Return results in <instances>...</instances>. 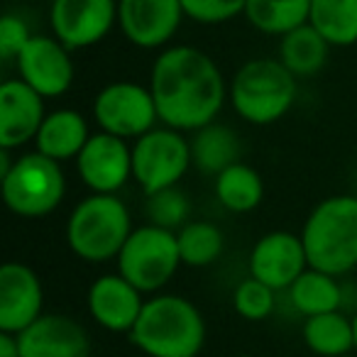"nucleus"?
Wrapping results in <instances>:
<instances>
[{"mask_svg": "<svg viewBox=\"0 0 357 357\" xmlns=\"http://www.w3.org/2000/svg\"><path fill=\"white\" fill-rule=\"evenodd\" d=\"M178 255L186 267H211L223 255L225 238L223 230L211 220H189L176 230Z\"/></svg>", "mask_w": 357, "mask_h": 357, "instance_id": "nucleus-27", "label": "nucleus"}, {"mask_svg": "<svg viewBox=\"0 0 357 357\" xmlns=\"http://www.w3.org/2000/svg\"><path fill=\"white\" fill-rule=\"evenodd\" d=\"M45 308V289L32 267L22 262H6L0 267V331L22 333Z\"/></svg>", "mask_w": 357, "mask_h": 357, "instance_id": "nucleus-15", "label": "nucleus"}, {"mask_svg": "<svg viewBox=\"0 0 357 357\" xmlns=\"http://www.w3.org/2000/svg\"><path fill=\"white\" fill-rule=\"evenodd\" d=\"M0 357H20V342L15 333L0 331Z\"/></svg>", "mask_w": 357, "mask_h": 357, "instance_id": "nucleus-32", "label": "nucleus"}, {"mask_svg": "<svg viewBox=\"0 0 357 357\" xmlns=\"http://www.w3.org/2000/svg\"><path fill=\"white\" fill-rule=\"evenodd\" d=\"M130 340L147 357H199L206 345V318L178 294H154L144 301Z\"/></svg>", "mask_w": 357, "mask_h": 357, "instance_id": "nucleus-2", "label": "nucleus"}, {"mask_svg": "<svg viewBox=\"0 0 357 357\" xmlns=\"http://www.w3.org/2000/svg\"><path fill=\"white\" fill-rule=\"evenodd\" d=\"M144 294L123 274H103L89 287V316L108 333H128L135 328L144 308Z\"/></svg>", "mask_w": 357, "mask_h": 357, "instance_id": "nucleus-16", "label": "nucleus"}, {"mask_svg": "<svg viewBox=\"0 0 357 357\" xmlns=\"http://www.w3.org/2000/svg\"><path fill=\"white\" fill-rule=\"evenodd\" d=\"M308 267L333 277L357 269V196L340 194L313 206L301 228Z\"/></svg>", "mask_w": 357, "mask_h": 357, "instance_id": "nucleus-3", "label": "nucleus"}, {"mask_svg": "<svg viewBox=\"0 0 357 357\" xmlns=\"http://www.w3.org/2000/svg\"><path fill=\"white\" fill-rule=\"evenodd\" d=\"M333 47L316 32L311 25H301L296 30L287 32L279 42V61L291 71L296 79L313 76L326 66L328 54Z\"/></svg>", "mask_w": 357, "mask_h": 357, "instance_id": "nucleus-24", "label": "nucleus"}, {"mask_svg": "<svg viewBox=\"0 0 357 357\" xmlns=\"http://www.w3.org/2000/svg\"><path fill=\"white\" fill-rule=\"evenodd\" d=\"M178 267L181 255L176 233L154 223L135 228L118 255V274L142 294H159V289L172 282Z\"/></svg>", "mask_w": 357, "mask_h": 357, "instance_id": "nucleus-7", "label": "nucleus"}, {"mask_svg": "<svg viewBox=\"0 0 357 357\" xmlns=\"http://www.w3.org/2000/svg\"><path fill=\"white\" fill-rule=\"evenodd\" d=\"M149 91L159 125L196 132L215 123L228 100V81L206 52L189 45L167 47L149 71Z\"/></svg>", "mask_w": 357, "mask_h": 357, "instance_id": "nucleus-1", "label": "nucleus"}, {"mask_svg": "<svg viewBox=\"0 0 357 357\" xmlns=\"http://www.w3.org/2000/svg\"><path fill=\"white\" fill-rule=\"evenodd\" d=\"M118 25V0H52V35L74 50L100 45Z\"/></svg>", "mask_w": 357, "mask_h": 357, "instance_id": "nucleus-10", "label": "nucleus"}, {"mask_svg": "<svg viewBox=\"0 0 357 357\" xmlns=\"http://www.w3.org/2000/svg\"><path fill=\"white\" fill-rule=\"evenodd\" d=\"M181 0H118V27L130 45L162 50L184 22Z\"/></svg>", "mask_w": 357, "mask_h": 357, "instance_id": "nucleus-12", "label": "nucleus"}, {"mask_svg": "<svg viewBox=\"0 0 357 357\" xmlns=\"http://www.w3.org/2000/svg\"><path fill=\"white\" fill-rule=\"evenodd\" d=\"M303 345L318 357H342L355 352V333L352 316L342 311L308 316L301 328Z\"/></svg>", "mask_w": 357, "mask_h": 357, "instance_id": "nucleus-20", "label": "nucleus"}, {"mask_svg": "<svg viewBox=\"0 0 357 357\" xmlns=\"http://www.w3.org/2000/svg\"><path fill=\"white\" fill-rule=\"evenodd\" d=\"M352 333H355V352H357V311L352 313Z\"/></svg>", "mask_w": 357, "mask_h": 357, "instance_id": "nucleus-33", "label": "nucleus"}, {"mask_svg": "<svg viewBox=\"0 0 357 357\" xmlns=\"http://www.w3.org/2000/svg\"><path fill=\"white\" fill-rule=\"evenodd\" d=\"M93 120L103 132L123 139H137L157 128L159 113L149 86L135 81H113L96 93Z\"/></svg>", "mask_w": 357, "mask_h": 357, "instance_id": "nucleus-9", "label": "nucleus"}, {"mask_svg": "<svg viewBox=\"0 0 357 357\" xmlns=\"http://www.w3.org/2000/svg\"><path fill=\"white\" fill-rule=\"evenodd\" d=\"M248 0H181L184 15L199 25H223L238 15H245Z\"/></svg>", "mask_w": 357, "mask_h": 357, "instance_id": "nucleus-30", "label": "nucleus"}, {"mask_svg": "<svg viewBox=\"0 0 357 357\" xmlns=\"http://www.w3.org/2000/svg\"><path fill=\"white\" fill-rule=\"evenodd\" d=\"M308 25L333 50L357 45V0H311Z\"/></svg>", "mask_w": 357, "mask_h": 357, "instance_id": "nucleus-25", "label": "nucleus"}, {"mask_svg": "<svg viewBox=\"0 0 357 357\" xmlns=\"http://www.w3.org/2000/svg\"><path fill=\"white\" fill-rule=\"evenodd\" d=\"M215 199L230 213H250L264 199V181L255 167L235 162L213 176Z\"/></svg>", "mask_w": 357, "mask_h": 357, "instance_id": "nucleus-22", "label": "nucleus"}, {"mask_svg": "<svg viewBox=\"0 0 357 357\" xmlns=\"http://www.w3.org/2000/svg\"><path fill=\"white\" fill-rule=\"evenodd\" d=\"M45 100L22 79H10L0 86V147L17 149L35 142L47 118Z\"/></svg>", "mask_w": 357, "mask_h": 357, "instance_id": "nucleus-18", "label": "nucleus"}, {"mask_svg": "<svg viewBox=\"0 0 357 357\" xmlns=\"http://www.w3.org/2000/svg\"><path fill=\"white\" fill-rule=\"evenodd\" d=\"M311 0H248L245 17L255 30L264 35L284 37L287 32L306 25Z\"/></svg>", "mask_w": 357, "mask_h": 357, "instance_id": "nucleus-26", "label": "nucleus"}, {"mask_svg": "<svg viewBox=\"0 0 357 357\" xmlns=\"http://www.w3.org/2000/svg\"><path fill=\"white\" fill-rule=\"evenodd\" d=\"M235 357H255V355H235Z\"/></svg>", "mask_w": 357, "mask_h": 357, "instance_id": "nucleus-35", "label": "nucleus"}, {"mask_svg": "<svg viewBox=\"0 0 357 357\" xmlns=\"http://www.w3.org/2000/svg\"><path fill=\"white\" fill-rule=\"evenodd\" d=\"M194 167L211 176H218L230 164L240 162V137L223 123H208L194 132L191 139Z\"/></svg>", "mask_w": 357, "mask_h": 357, "instance_id": "nucleus-21", "label": "nucleus"}, {"mask_svg": "<svg viewBox=\"0 0 357 357\" xmlns=\"http://www.w3.org/2000/svg\"><path fill=\"white\" fill-rule=\"evenodd\" d=\"M132 230L130 208L118 194H91L66 220V245L84 262L103 264L118 259Z\"/></svg>", "mask_w": 357, "mask_h": 357, "instance_id": "nucleus-4", "label": "nucleus"}, {"mask_svg": "<svg viewBox=\"0 0 357 357\" xmlns=\"http://www.w3.org/2000/svg\"><path fill=\"white\" fill-rule=\"evenodd\" d=\"M233 306L238 316L245 318V321H267L274 313V306H277V289L267 287L255 277H248L235 287Z\"/></svg>", "mask_w": 357, "mask_h": 357, "instance_id": "nucleus-29", "label": "nucleus"}, {"mask_svg": "<svg viewBox=\"0 0 357 357\" xmlns=\"http://www.w3.org/2000/svg\"><path fill=\"white\" fill-rule=\"evenodd\" d=\"M342 357H357V352H355V355H352V352H350V355H342Z\"/></svg>", "mask_w": 357, "mask_h": 357, "instance_id": "nucleus-34", "label": "nucleus"}, {"mask_svg": "<svg viewBox=\"0 0 357 357\" xmlns=\"http://www.w3.org/2000/svg\"><path fill=\"white\" fill-rule=\"evenodd\" d=\"M191 164V139L181 130L157 125L132 144V178L144 196L178 186Z\"/></svg>", "mask_w": 357, "mask_h": 357, "instance_id": "nucleus-8", "label": "nucleus"}, {"mask_svg": "<svg viewBox=\"0 0 357 357\" xmlns=\"http://www.w3.org/2000/svg\"><path fill=\"white\" fill-rule=\"evenodd\" d=\"M287 291L291 306L306 318L318 316V313L340 311L342 306V287L337 277L313 267H308Z\"/></svg>", "mask_w": 357, "mask_h": 357, "instance_id": "nucleus-23", "label": "nucleus"}, {"mask_svg": "<svg viewBox=\"0 0 357 357\" xmlns=\"http://www.w3.org/2000/svg\"><path fill=\"white\" fill-rule=\"evenodd\" d=\"M296 76L279 59H250L228 84L233 110L250 125H272L291 110L296 100Z\"/></svg>", "mask_w": 357, "mask_h": 357, "instance_id": "nucleus-5", "label": "nucleus"}, {"mask_svg": "<svg viewBox=\"0 0 357 357\" xmlns=\"http://www.w3.org/2000/svg\"><path fill=\"white\" fill-rule=\"evenodd\" d=\"M3 201L17 218H45L54 213L66 194V176L61 164L42 152L15 159L13 169L0 178Z\"/></svg>", "mask_w": 357, "mask_h": 357, "instance_id": "nucleus-6", "label": "nucleus"}, {"mask_svg": "<svg viewBox=\"0 0 357 357\" xmlns=\"http://www.w3.org/2000/svg\"><path fill=\"white\" fill-rule=\"evenodd\" d=\"M20 79L37 91L42 98H59L74 84L71 50L54 35H32L27 47L15 59Z\"/></svg>", "mask_w": 357, "mask_h": 357, "instance_id": "nucleus-13", "label": "nucleus"}, {"mask_svg": "<svg viewBox=\"0 0 357 357\" xmlns=\"http://www.w3.org/2000/svg\"><path fill=\"white\" fill-rule=\"evenodd\" d=\"M30 40L32 32L20 15L6 13L0 17V56H3V61H15Z\"/></svg>", "mask_w": 357, "mask_h": 357, "instance_id": "nucleus-31", "label": "nucleus"}, {"mask_svg": "<svg viewBox=\"0 0 357 357\" xmlns=\"http://www.w3.org/2000/svg\"><path fill=\"white\" fill-rule=\"evenodd\" d=\"M76 172L91 194H118L132 178V147L110 132H93L76 157Z\"/></svg>", "mask_w": 357, "mask_h": 357, "instance_id": "nucleus-11", "label": "nucleus"}, {"mask_svg": "<svg viewBox=\"0 0 357 357\" xmlns=\"http://www.w3.org/2000/svg\"><path fill=\"white\" fill-rule=\"evenodd\" d=\"M250 277L259 279L267 287L284 291L308 269L306 248L301 235L289 230H272L255 243L250 252Z\"/></svg>", "mask_w": 357, "mask_h": 357, "instance_id": "nucleus-14", "label": "nucleus"}, {"mask_svg": "<svg viewBox=\"0 0 357 357\" xmlns=\"http://www.w3.org/2000/svg\"><path fill=\"white\" fill-rule=\"evenodd\" d=\"M144 211H147L149 223L176 233V230H181L189 223L191 201L178 186H172V189H164V191H157V194L147 196Z\"/></svg>", "mask_w": 357, "mask_h": 357, "instance_id": "nucleus-28", "label": "nucleus"}, {"mask_svg": "<svg viewBox=\"0 0 357 357\" xmlns=\"http://www.w3.org/2000/svg\"><path fill=\"white\" fill-rule=\"evenodd\" d=\"M20 357H91V337L79 321L64 313H42L17 333Z\"/></svg>", "mask_w": 357, "mask_h": 357, "instance_id": "nucleus-17", "label": "nucleus"}, {"mask_svg": "<svg viewBox=\"0 0 357 357\" xmlns=\"http://www.w3.org/2000/svg\"><path fill=\"white\" fill-rule=\"evenodd\" d=\"M91 137L89 120L71 108H59L47 113L40 132L35 137L37 152L47 154L54 162H69L81 154Z\"/></svg>", "mask_w": 357, "mask_h": 357, "instance_id": "nucleus-19", "label": "nucleus"}]
</instances>
